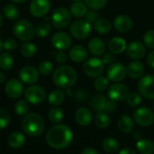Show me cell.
Wrapping results in <instances>:
<instances>
[{
	"mask_svg": "<svg viewBox=\"0 0 154 154\" xmlns=\"http://www.w3.org/2000/svg\"><path fill=\"white\" fill-rule=\"evenodd\" d=\"M37 52V47L32 42H25L20 47V53L25 58H32Z\"/></svg>",
	"mask_w": 154,
	"mask_h": 154,
	"instance_id": "d6a6232c",
	"label": "cell"
},
{
	"mask_svg": "<svg viewBox=\"0 0 154 154\" xmlns=\"http://www.w3.org/2000/svg\"><path fill=\"white\" fill-rule=\"evenodd\" d=\"M153 112H154V104H153Z\"/></svg>",
	"mask_w": 154,
	"mask_h": 154,
	"instance_id": "94428289",
	"label": "cell"
},
{
	"mask_svg": "<svg viewBox=\"0 0 154 154\" xmlns=\"http://www.w3.org/2000/svg\"><path fill=\"white\" fill-rule=\"evenodd\" d=\"M134 119L141 126H150L154 123V112L149 107H140L134 111Z\"/></svg>",
	"mask_w": 154,
	"mask_h": 154,
	"instance_id": "30bf717a",
	"label": "cell"
},
{
	"mask_svg": "<svg viewBox=\"0 0 154 154\" xmlns=\"http://www.w3.org/2000/svg\"><path fill=\"white\" fill-rule=\"evenodd\" d=\"M88 50L82 45H75L69 51V57L73 62L81 63L88 59Z\"/></svg>",
	"mask_w": 154,
	"mask_h": 154,
	"instance_id": "d6986e66",
	"label": "cell"
},
{
	"mask_svg": "<svg viewBox=\"0 0 154 154\" xmlns=\"http://www.w3.org/2000/svg\"><path fill=\"white\" fill-rule=\"evenodd\" d=\"M5 80H6V75L3 71H0V84L5 83Z\"/></svg>",
	"mask_w": 154,
	"mask_h": 154,
	"instance_id": "db71d44e",
	"label": "cell"
},
{
	"mask_svg": "<svg viewBox=\"0 0 154 154\" xmlns=\"http://www.w3.org/2000/svg\"><path fill=\"white\" fill-rule=\"evenodd\" d=\"M64 98H65V95L62 90L54 89L48 96V102L50 105H51L53 106H58L63 103Z\"/></svg>",
	"mask_w": 154,
	"mask_h": 154,
	"instance_id": "f546056e",
	"label": "cell"
},
{
	"mask_svg": "<svg viewBox=\"0 0 154 154\" xmlns=\"http://www.w3.org/2000/svg\"><path fill=\"white\" fill-rule=\"evenodd\" d=\"M125 100L130 107H136L142 102V96L140 93H136V92L129 93Z\"/></svg>",
	"mask_w": 154,
	"mask_h": 154,
	"instance_id": "f35d334b",
	"label": "cell"
},
{
	"mask_svg": "<svg viewBox=\"0 0 154 154\" xmlns=\"http://www.w3.org/2000/svg\"><path fill=\"white\" fill-rule=\"evenodd\" d=\"M78 79V74L74 68L68 65H60L52 74V80L54 84L61 88H69Z\"/></svg>",
	"mask_w": 154,
	"mask_h": 154,
	"instance_id": "7a4b0ae2",
	"label": "cell"
},
{
	"mask_svg": "<svg viewBox=\"0 0 154 154\" xmlns=\"http://www.w3.org/2000/svg\"><path fill=\"white\" fill-rule=\"evenodd\" d=\"M43 118L35 113H30L25 115L22 120V127L25 134L30 136H38L44 130Z\"/></svg>",
	"mask_w": 154,
	"mask_h": 154,
	"instance_id": "3957f363",
	"label": "cell"
},
{
	"mask_svg": "<svg viewBox=\"0 0 154 154\" xmlns=\"http://www.w3.org/2000/svg\"><path fill=\"white\" fill-rule=\"evenodd\" d=\"M86 5L93 10H100L104 8L107 3V0H85Z\"/></svg>",
	"mask_w": 154,
	"mask_h": 154,
	"instance_id": "b9f144b4",
	"label": "cell"
},
{
	"mask_svg": "<svg viewBox=\"0 0 154 154\" xmlns=\"http://www.w3.org/2000/svg\"><path fill=\"white\" fill-rule=\"evenodd\" d=\"M116 60V56L113 52H106L103 54L102 57V61L104 62L105 65H111L115 62Z\"/></svg>",
	"mask_w": 154,
	"mask_h": 154,
	"instance_id": "7dc6e473",
	"label": "cell"
},
{
	"mask_svg": "<svg viewBox=\"0 0 154 154\" xmlns=\"http://www.w3.org/2000/svg\"><path fill=\"white\" fill-rule=\"evenodd\" d=\"M24 97L29 103L38 105L44 101L46 93L41 86L31 85L24 90Z\"/></svg>",
	"mask_w": 154,
	"mask_h": 154,
	"instance_id": "9c48e42d",
	"label": "cell"
},
{
	"mask_svg": "<svg viewBox=\"0 0 154 154\" xmlns=\"http://www.w3.org/2000/svg\"><path fill=\"white\" fill-rule=\"evenodd\" d=\"M14 66V58L12 54L5 51L0 55V68L3 70H9Z\"/></svg>",
	"mask_w": 154,
	"mask_h": 154,
	"instance_id": "e575fe53",
	"label": "cell"
},
{
	"mask_svg": "<svg viewBox=\"0 0 154 154\" xmlns=\"http://www.w3.org/2000/svg\"><path fill=\"white\" fill-rule=\"evenodd\" d=\"M117 109V105H116V102L114 101V100H107L106 102V108H105V111L108 114H113L116 111Z\"/></svg>",
	"mask_w": 154,
	"mask_h": 154,
	"instance_id": "c3c4849f",
	"label": "cell"
},
{
	"mask_svg": "<svg viewBox=\"0 0 154 154\" xmlns=\"http://www.w3.org/2000/svg\"><path fill=\"white\" fill-rule=\"evenodd\" d=\"M129 88L122 83H115L108 88V97L116 102H121L126 99L129 95Z\"/></svg>",
	"mask_w": 154,
	"mask_h": 154,
	"instance_id": "8fae6325",
	"label": "cell"
},
{
	"mask_svg": "<svg viewBox=\"0 0 154 154\" xmlns=\"http://www.w3.org/2000/svg\"><path fill=\"white\" fill-rule=\"evenodd\" d=\"M95 31L99 34H106L111 31L112 24L111 22L106 18H99L97 19L93 25Z\"/></svg>",
	"mask_w": 154,
	"mask_h": 154,
	"instance_id": "4316f807",
	"label": "cell"
},
{
	"mask_svg": "<svg viewBox=\"0 0 154 154\" xmlns=\"http://www.w3.org/2000/svg\"><path fill=\"white\" fill-rule=\"evenodd\" d=\"M2 24H3V17H2V14H0V28H1Z\"/></svg>",
	"mask_w": 154,
	"mask_h": 154,
	"instance_id": "680465c9",
	"label": "cell"
},
{
	"mask_svg": "<svg viewBox=\"0 0 154 154\" xmlns=\"http://www.w3.org/2000/svg\"><path fill=\"white\" fill-rule=\"evenodd\" d=\"M76 122L81 126H88L92 121V114L87 107H79L75 114Z\"/></svg>",
	"mask_w": 154,
	"mask_h": 154,
	"instance_id": "7402d4cb",
	"label": "cell"
},
{
	"mask_svg": "<svg viewBox=\"0 0 154 154\" xmlns=\"http://www.w3.org/2000/svg\"><path fill=\"white\" fill-rule=\"evenodd\" d=\"M106 102H107V99H106V96H104L102 94H97V95L93 96V97L91 98L90 106L94 111L100 113V112L105 111Z\"/></svg>",
	"mask_w": 154,
	"mask_h": 154,
	"instance_id": "d4e9b609",
	"label": "cell"
},
{
	"mask_svg": "<svg viewBox=\"0 0 154 154\" xmlns=\"http://www.w3.org/2000/svg\"><path fill=\"white\" fill-rule=\"evenodd\" d=\"M48 117L53 123H60L63 119V112L61 109L58 107H54L50 110L48 114Z\"/></svg>",
	"mask_w": 154,
	"mask_h": 154,
	"instance_id": "ab89813d",
	"label": "cell"
},
{
	"mask_svg": "<svg viewBox=\"0 0 154 154\" xmlns=\"http://www.w3.org/2000/svg\"><path fill=\"white\" fill-rule=\"evenodd\" d=\"M14 3H17V4H21V3H24L26 0H11Z\"/></svg>",
	"mask_w": 154,
	"mask_h": 154,
	"instance_id": "9f6ffc18",
	"label": "cell"
},
{
	"mask_svg": "<svg viewBox=\"0 0 154 154\" xmlns=\"http://www.w3.org/2000/svg\"><path fill=\"white\" fill-rule=\"evenodd\" d=\"M126 52L129 58L134 60H139L145 56L146 48L145 45L140 42H132L126 48Z\"/></svg>",
	"mask_w": 154,
	"mask_h": 154,
	"instance_id": "e0dca14e",
	"label": "cell"
},
{
	"mask_svg": "<svg viewBox=\"0 0 154 154\" xmlns=\"http://www.w3.org/2000/svg\"><path fill=\"white\" fill-rule=\"evenodd\" d=\"M28 110H29V105L26 99L19 100L14 106V112L17 116H25L27 115Z\"/></svg>",
	"mask_w": 154,
	"mask_h": 154,
	"instance_id": "74e56055",
	"label": "cell"
},
{
	"mask_svg": "<svg viewBox=\"0 0 154 154\" xmlns=\"http://www.w3.org/2000/svg\"><path fill=\"white\" fill-rule=\"evenodd\" d=\"M17 47H18L17 42L12 38H8L5 42H3V49H5L8 52L14 51L17 49Z\"/></svg>",
	"mask_w": 154,
	"mask_h": 154,
	"instance_id": "f6af8a7d",
	"label": "cell"
},
{
	"mask_svg": "<svg viewBox=\"0 0 154 154\" xmlns=\"http://www.w3.org/2000/svg\"><path fill=\"white\" fill-rule=\"evenodd\" d=\"M126 74L125 67L120 62H114L113 64L109 65L106 71V77L108 79L116 83L122 81L125 78Z\"/></svg>",
	"mask_w": 154,
	"mask_h": 154,
	"instance_id": "7c38bea8",
	"label": "cell"
},
{
	"mask_svg": "<svg viewBox=\"0 0 154 154\" xmlns=\"http://www.w3.org/2000/svg\"><path fill=\"white\" fill-rule=\"evenodd\" d=\"M51 31V26L50 23L46 22L41 23L35 27V34L41 38L47 37L50 34Z\"/></svg>",
	"mask_w": 154,
	"mask_h": 154,
	"instance_id": "d590c367",
	"label": "cell"
},
{
	"mask_svg": "<svg viewBox=\"0 0 154 154\" xmlns=\"http://www.w3.org/2000/svg\"><path fill=\"white\" fill-rule=\"evenodd\" d=\"M143 43L145 47L154 49V30H148L143 35Z\"/></svg>",
	"mask_w": 154,
	"mask_h": 154,
	"instance_id": "7bdbcfd3",
	"label": "cell"
},
{
	"mask_svg": "<svg viewBox=\"0 0 154 154\" xmlns=\"http://www.w3.org/2000/svg\"><path fill=\"white\" fill-rule=\"evenodd\" d=\"M19 79L23 83L32 85L39 79V71L32 66H24L19 71Z\"/></svg>",
	"mask_w": 154,
	"mask_h": 154,
	"instance_id": "9a60e30c",
	"label": "cell"
},
{
	"mask_svg": "<svg viewBox=\"0 0 154 154\" xmlns=\"http://www.w3.org/2000/svg\"><path fill=\"white\" fill-rule=\"evenodd\" d=\"M98 19V14L96 10L91 9L90 11H88L87 14L85 15V20L88 22L89 23H94Z\"/></svg>",
	"mask_w": 154,
	"mask_h": 154,
	"instance_id": "bcb514c9",
	"label": "cell"
},
{
	"mask_svg": "<svg viewBox=\"0 0 154 154\" xmlns=\"http://www.w3.org/2000/svg\"><path fill=\"white\" fill-rule=\"evenodd\" d=\"M136 148L141 154H152L154 152V143L150 139H140L136 143Z\"/></svg>",
	"mask_w": 154,
	"mask_h": 154,
	"instance_id": "83f0119b",
	"label": "cell"
},
{
	"mask_svg": "<svg viewBox=\"0 0 154 154\" xmlns=\"http://www.w3.org/2000/svg\"><path fill=\"white\" fill-rule=\"evenodd\" d=\"M133 136H134V138H135V139L138 141V140H140V138H141V133H139L138 131H135V132L133 134Z\"/></svg>",
	"mask_w": 154,
	"mask_h": 154,
	"instance_id": "11a10c76",
	"label": "cell"
},
{
	"mask_svg": "<svg viewBox=\"0 0 154 154\" xmlns=\"http://www.w3.org/2000/svg\"><path fill=\"white\" fill-rule=\"evenodd\" d=\"M102 147H103V150L106 152L107 153H115L118 152L120 148V144L116 139L109 137L103 141Z\"/></svg>",
	"mask_w": 154,
	"mask_h": 154,
	"instance_id": "4dcf8cb0",
	"label": "cell"
},
{
	"mask_svg": "<svg viewBox=\"0 0 154 154\" xmlns=\"http://www.w3.org/2000/svg\"><path fill=\"white\" fill-rule=\"evenodd\" d=\"M72 140L73 133L66 125H54L46 134V142L53 149H65L70 145Z\"/></svg>",
	"mask_w": 154,
	"mask_h": 154,
	"instance_id": "6da1fadb",
	"label": "cell"
},
{
	"mask_svg": "<svg viewBox=\"0 0 154 154\" xmlns=\"http://www.w3.org/2000/svg\"><path fill=\"white\" fill-rule=\"evenodd\" d=\"M51 9L50 0H32L29 10L32 16L42 17L49 13Z\"/></svg>",
	"mask_w": 154,
	"mask_h": 154,
	"instance_id": "4fadbf2b",
	"label": "cell"
},
{
	"mask_svg": "<svg viewBox=\"0 0 154 154\" xmlns=\"http://www.w3.org/2000/svg\"><path fill=\"white\" fill-rule=\"evenodd\" d=\"M5 92L10 98H18L23 92V86L21 80L12 79L8 80L5 87Z\"/></svg>",
	"mask_w": 154,
	"mask_h": 154,
	"instance_id": "2e32d148",
	"label": "cell"
},
{
	"mask_svg": "<svg viewBox=\"0 0 154 154\" xmlns=\"http://www.w3.org/2000/svg\"><path fill=\"white\" fill-rule=\"evenodd\" d=\"M73 1L75 2V1H80V0H73Z\"/></svg>",
	"mask_w": 154,
	"mask_h": 154,
	"instance_id": "91938a15",
	"label": "cell"
},
{
	"mask_svg": "<svg viewBox=\"0 0 154 154\" xmlns=\"http://www.w3.org/2000/svg\"><path fill=\"white\" fill-rule=\"evenodd\" d=\"M51 43L58 51H66L69 49L72 41L70 36L65 32H57L51 37Z\"/></svg>",
	"mask_w": 154,
	"mask_h": 154,
	"instance_id": "5bb4252c",
	"label": "cell"
},
{
	"mask_svg": "<svg viewBox=\"0 0 154 154\" xmlns=\"http://www.w3.org/2000/svg\"><path fill=\"white\" fill-rule=\"evenodd\" d=\"M8 144L13 149L21 148L25 142V137L23 134L19 132H14L8 136Z\"/></svg>",
	"mask_w": 154,
	"mask_h": 154,
	"instance_id": "f1b7e54d",
	"label": "cell"
},
{
	"mask_svg": "<svg viewBox=\"0 0 154 154\" xmlns=\"http://www.w3.org/2000/svg\"><path fill=\"white\" fill-rule=\"evenodd\" d=\"M95 124L100 129L107 128L111 124V119L109 116L104 112L97 113L95 116Z\"/></svg>",
	"mask_w": 154,
	"mask_h": 154,
	"instance_id": "836d02e7",
	"label": "cell"
},
{
	"mask_svg": "<svg viewBox=\"0 0 154 154\" xmlns=\"http://www.w3.org/2000/svg\"><path fill=\"white\" fill-rule=\"evenodd\" d=\"M81 154H99V152L96 149H94V148L88 147V148H85L81 152Z\"/></svg>",
	"mask_w": 154,
	"mask_h": 154,
	"instance_id": "816d5d0a",
	"label": "cell"
},
{
	"mask_svg": "<svg viewBox=\"0 0 154 154\" xmlns=\"http://www.w3.org/2000/svg\"><path fill=\"white\" fill-rule=\"evenodd\" d=\"M9 123H10L9 113L5 109L0 107V130L5 128Z\"/></svg>",
	"mask_w": 154,
	"mask_h": 154,
	"instance_id": "ee69618b",
	"label": "cell"
},
{
	"mask_svg": "<svg viewBox=\"0 0 154 154\" xmlns=\"http://www.w3.org/2000/svg\"><path fill=\"white\" fill-rule=\"evenodd\" d=\"M147 62L150 65L151 68L154 69V51H152L147 57Z\"/></svg>",
	"mask_w": 154,
	"mask_h": 154,
	"instance_id": "f907efd6",
	"label": "cell"
},
{
	"mask_svg": "<svg viewBox=\"0 0 154 154\" xmlns=\"http://www.w3.org/2000/svg\"><path fill=\"white\" fill-rule=\"evenodd\" d=\"M138 90L142 97L147 99H154V75L148 74L141 78L138 82Z\"/></svg>",
	"mask_w": 154,
	"mask_h": 154,
	"instance_id": "ba28073f",
	"label": "cell"
},
{
	"mask_svg": "<svg viewBox=\"0 0 154 154\" xmlns=\"http://www.w3.org/2000/svg\"><path fill=\"white\" fill-rule=\"evenodd\" d=\"M88 5L81 2V1H75L71 5H70V14L77 18H81L85 16L88 13Z\"/></svg>",
	"mask_w": 154,
	"mask_h": 154,
	"instance_id": "484cf974",
	"label": "cell"
},
{
	"mask_svg": "<svg viewBox=\"0 0 154 154\" xmlns=\"http://www.w3.org/2000/svg\"><path fill=\"white\" fill-rule=\"evenodd\" d=\"M126 41L122 37H114L108 43V49L114 54H121L126 51Z\"/></svg>",
	"mask_w": 154,
	"mask_h": 154,
	"instance_id": "44dd1931",
	"label": "cell"
},
{
	"mask_svg": "<svg viewBox=\"0 0 154 154\" xmlns=\"http://www.w3.org/2000/svg\"><path fill=\"white\" fill-rule=\"evenodd\" d=\"M2 49H3V41H2V39L0 38V52H1V51H2Z\"/></svg>",
	"mask_w": 154,
	"mask_h": 154,
	"instance_id": "6f0895ef",
	"label": "cell"
},
{
	"mask_svg": "<svg viewBox=\"0 0 154 154\" xmlns=\"http://www.w3.org/2000/svg\"><path fill=\"white\" fill-rule=\"evenodd\" d=\"M104 69L105 64L102 61V59L97 57L87 59L83 65V71L89 78H97L101 76L104 72Z\"/></svg>",
	"mask_w": 154,
	"mask_h": 154,
	"instance_id": "5b68a950",
	"label": "cell"
},
{
	"mask_svg": "<svg viewBox=\"0 0 154 154\" xmlns=\"http://www.w3.org/2000/svg\"><path fill=\"white\" fill-rule=\"evenodd\" d=\"M52 70H53V64L49 60H44L39 64L38 71L42 75H44V76L50 75L52 72Z\"/></svg>",
	"mask_w": 154,
	"mask_h": 154,
	"instance_id": "60d3db41",
	"label": "cell"
},
{
	"mask_svg": "<svg viewBox=\"0 0 154 154\" xmlns=\"http://www.w3.org/2000/svg\"><path fill=\"white\" fill-rule=\"evenodd\" d=\"M3 13H4L5 17L11 21L17 20L20 16L19 9L17 8V6H15L14 5H12V4L5 5V7L3 9Z\"/></svg>",
	"mask_w": 154,
	"mask_h": 154,
	"instance_id": "1f68e13d",
	"label": "cell"
},
{
	"mask_svg": "<svg viewBox=\"0 0 154 154\" xmlns=\"http://www.w3.org/2000/svg\"><path fill=\"white\" fill-rule=\"evenodd\" d=\"M88 50L89 51L96 56H101L105 53L106 44L101 38L95 37L92 38L88 42Z\"/></svg>",
	"mask_w": 154,
	"mask_h": 154,
	"instance_id": "603a6c76",
	"label": "cell"
},
{
	"mask_svg": "<svg viewBox=\"0 0 154 154\" xmlns=\"http://www.w3.org/2000/svg\"><path fill=\"white\" fill-rule=\"evenodd\" d=\"M51 21L52 25L57 29H63L67 27L71 21V14L65 7H58L51 14Z\"/></svg>",
	"mask_w": 154,
	"mask_h": 154,
	"instance_id": "8992f818",
	"label": "cell"
},
{
	"mask_svg": "<svg viewBox=\"0 0 154 154\" xmlns=\"http://www.w3.org/2000/svg\"><path fill=\"white\" fill-rule=\"evenodd\" d=\"M109 79L107 77L105 76H99L97 78H96L95 81H94V87L98 91H103L106 90L108 87H109Z\"/></svg>",
	"mask_w": 154,
	"mask_h": 154,
	"instance_id": "8d00e7d4",
	"label": "cell"
},
{
	"mask_svg": "<svg viewBox=\"0 0 154 154\" xmlns=\"http://www.w3.org/2000/svg\"><path fill=\"white\" fill-rule=\"evenodd\" d=\"M118 154H136V152L131 148H125V149H122Z\"/></svg>",
	"mask_w": 154,
	"mask_h": 154,
	"instance_id": "f5cc1de1",
	"label": "cell"
},
{
	"mask_svg": "<svg viewBox=\"0 0 154 154\" xmlns=\"http://www.w3.org/2000/svg\"><path fill=\"white\" fill-rule=\"evenodd\" d=\"M126 73L131 79H140L144 73V65L139 60H134L126 68Z\"/></svg>",
	"mask_w": 154,
	"mask_h": 154,
	"instance_id": "ffe728a7",
	"label": "cell"
},
{
	"mask_svg": "<svg viewBox=\"0 0 154 154\" xmlns=\"http://www.w3.org/2000/svg\"><path fill=\"white\" fill-rule=\"evenodd\" d=\"M13 32L17 39L27 42L32 39L35 35V28L30 21L21 19L14 23L13 26Z\"/></svg>",
	"mask_w": 154,
	"mask_h": 154,
	"instance_id": "277c9868",
	"label": "cell"
},
{
	"mask_svg": "<svg viewBox=\"0 0 154 154\" xmlns=\"http://www.w3.org/2000/svg\"><path fill=\"white\" fill-rule=\"evenodd\" d=\"M114 27L119 32H127L133 27V20L125 14H120L114 20Z\"/></svg>",
	"mask_w": 154,
	"mask_h": 154,
	"instance_id": "ac0fdd59",
	"label": "cell"
},
{
	"mask_svg": "<svg viewBox=\"0 0 154 154\" xmlns=\"http://www.w3.org/2000/svg\"><path fill=\"white\" fill-rule=\"evenodd\" d=\"M117 126H118V129L122 133L129 134L134 130V119L128 115H123L118 120Z\"/></svg>",
	"mask_w": 154,
	"mask_h": 154,
	"instance_id": "cb8c5ba5",
	"label": "cell"
},
{
	"mask_svg": "<svg viewBox=\"0 0 154 154\" xmlns=\"http://www.w3.org/2000/svg\"><path fill=\"white\" fill-rule=\"evenodd\" d=\"M91 24L86 20H77L70 25V34L78 40L87 39L91 33Z\"/></svg>",
	"mask_w": 154,
	"mask_h": 154,
	"instance_id": "52a82bcc",
	"label": "cell"
},
{
	"mask_svg": "<svg viewBox=\"0 0 154 154\" xmlns=\"http://www.w3.org/2000/svg\"><path fill=\"white\" fill-rule=\"evenodd\" d=\"M68 60V55L66 54V52L64 51H59L56 54V61L59 64H64L66 63Z\"/></svg>",
	"mask_w": 154,
	"mask_h": 154,
	"instance_id": "681fc988",
	"label": "cell"
}]
</instances>
